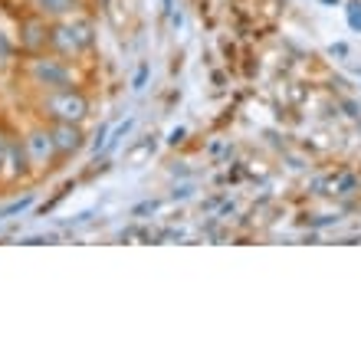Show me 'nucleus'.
Masks as SVG:
<instances>
[{
	"mask_svg": "<svg viewBox=\"0 0 361 361\" xmlns=\"http://www.w3.org/2000/svg\"><path fill=\"white\" fill-rule=\"evenodd\" d=\"M76 59H63L56 53H30L27 63H23V79L30 89L36 92H56V89H69V85H79L76 83Z\"/></svg>",
	"mask_w": 361,
	"mask_h": 361,
	"instance_id": "f257e3e1",
	"label": "nucleus"
},
{
	"mask_svg": "<svg viewBox=\"0 0 361 361\" xmlns=\"http://www.w3.org/2000/svg\"><path fill=\"white\" fill-rule=\"evenodd\" d=\"M92 23L83 20V17H66V20H53L50 23V40H46V50L63 59H79L83 53L92 50Z\"/></svg>",
	"mask_w": 361,
	"mask_h": 361,
	"instance_id": "f03ea898",
	"label": "nucleus"
},
{
	"mask_svg": "<svg viewBox=\"0 0 361 361\" xmlns=\"http://www.w3.org/2000/svg\"><path fill=\"white\" fill-rule=\"evenodd\" d=\"M36 112H40L43 122H76V125H83V118L89 115V96L79 85L56 89V92H40Z\"/></svg>",
	"mask_w": 361,
	"mask_h": 361,
	"instance_id": "7ed1b4c3",
	"label": "nucleus"
},
{
	"mask_svg": "<svg viewBox=\"0 0 361 361\" xmlns=\"http://www.w3.org/2000/svg\"><path fill=\"white\" fill-rule=\"evenodd\" d=\"M23 148H27V164H30V171H36V174L50 171L53 168V161L59 158L53 132H50L46 122H43V125H33L30 132L23 135Z\"/></svg>",
	"mask_w": 361,
	"mask_h": 361,
	"instance_id": "20e7f679",
	"label": "nucleus"
},
{
	"mask_svg": "<svg viewBox=\"0 0 361 361\" xmlns=\"http://www.w3.org/2000/svg\"><path fill=\"white\" fill-rule=\"evenodd\" d=\"M20 46L27 50V53H43L46 50V40H50V20L46 17H40V13H33V17H27V20L20 23Z\"/></svg>",
	"mask_w": 361,
	"mask_h": 361,
	"instance_id": "39448f33",
	"label": "nucleus"
},
{
	"mask_svg": "<svg viewBox=\"0 0 361 361\" xmlns=\"http://www.w3.org/2000/svg\"><path fill=\"white\" fill-rule=\"evenodd\" d=\"M50 132H53V141H56V151H59V158H69L76 151L83 148V128L76 125V122H50Z\"/></svg>",
	"mask_w": 361,
	"mask_h": 361,
	"instance_id": "423d86ee",
	"label": "nucleus"
},
{
	"mask_svg": "<svg viewBox=\"0 0 361 361\" xmlns=\"http://www.w3.org/2000/svg\"><path fill=\"white\" fill-rule=\"evenodd\" d=\"M33 3V13H40L46 20H66V17H76L83 0H30Z\"/></svg>",
	"mask_w": 361,
	"mask_h": 361,
	"instance_id": "0eeeda50",
	"label": "nucleus"
},
{
	"mask_svg": "<svg viewBox=\"0 0 361 361\" xmlns=\"http://www.w3.org/2000/svg\"><path fill=\"white\" fill-rule=\"evenodd\" d=\"M345 20L355 33H361V0H345Z\"/></svg>",
	"mask_w": 361,
	"mask_h": 361,
	"instance_id": "6e6552de",
	"label": "nucleus"
},
{
	"mask_svg": "<svg viewBox=\"0 0 361 361\" xmlns=\"http://www.w3.org/2000/svg\"><path fill=\"white\" fill-rule=\"evenodd\" d=\"M33 204V194H27V197H20V201H13V204H7L3 211H0V220H7V217H17V213H23L27 207Z\"/></svg>",
	"mask_w": 361,
	"mask_h": 361,
	"instance_id": "1a4fd4ad",
	"label": "nucleus"
},
{
	"mask_svg": "<svg viewBox=\"0 0 361 361\" xmlns=\"http://www.w3.org/2000/svg\"><path fill=\"white\" fill-rule=\"evenodd\" d=\"M10 141H13V132H10V128H3V125H0V171H3V161H7Z\"/></svg>",
	"mask_w": 361,
	"mask_h": 361,
	"instance_id": "9d476101",
	"label": "nucleus"
},
{
	"mask_svg": "<svg viewBox=\"0 0 361 361\" xmlns=\"http://www.w3.org/2000/svg\"><path fill=\"white\" fill-rule=\"evenodd\" d=\"M108 145V128L106 125H99V132L92 135V155H102Z\"/></svg>",
	"mask_w": 361,
	"mask_h": 361,
	"instance_id": "9b49d317",
	"label": "nucleus"
},
{
	"mask_svg": "<svg viewBox=\"0 0 361 361\" xmlns=\"http://www.w3.org/2000/svg\"><path fill=\"white\" fill-rule=\"evenodd\" d=\"M148 73H151V66L141 63L139 73H135V79H132V89H145V83H148Z\"/></svg>",
	"mask_w": 361,
	"mask_h": 361,
	"instance_id": "f8f14e48",
	"label": "nucleus"
},
{
	"mask_svg": "<svg viewBox=\"0 0 361 361\" xmlns=\"http://www.w3.org/2000/svg\"><path fill=\"white\" fill-rule=\"evenodd\" d=\"M155 207H158V204H155V201H145V204H139V207H135V211H132V213H135V217H141V213H151V211H155Z\"/></svg>",
	"mask_w": 361,
	"mask_h": 361,
	"instance_id": "ddd939ff",
	"label": "nucleus"
},
{
	"mask_svg": "<svg viewBox=\"0 0 361 361\" xmlns=\"http://www.w3.org/2000/svg\"><path fill=\"white\" fill-rule=\"evenodd\" d=\"M329 53H332V56H348V46H345V43H332Z\"/></svg>",
	"mask_w": 361,
	"mask_h": 361,
	"instance_id": "4468645a",
	"label": "nucleus"
},
{
	"mask_svg": "<svg viewBox=\"0 0 361 361\" xmlns=\"http://www.w3.org/2000/svg\"><path fill=\"white\" fill-rule=\"evenodd\" d=\"M184 135H187V132H184V128H174V132H171V145H178V141H184Z\"/></svg>",
	"mask_w": 361,
	"mask_h": 361,
	"instance_id": "2eb2a0df",
	"label": "nucleus"
},
{
	"mask_svg": "<svg viewBox=\"0 0 361 361\" xmlns=\"http://www.w3.org/2000/svg\"><path fill=\"white\" fill-rule=\"evenodd\" d=\"M319 3H325V7H341V0H319Z\"/></svg>",
	"mask_w": 361,
	"mask_h": 361,
	"instance_id": "dca6fc26",
	"label": "nucleus"
}]
</instances>
